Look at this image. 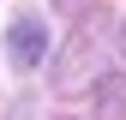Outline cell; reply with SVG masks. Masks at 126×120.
Listing matches in <instances>:
<instances>
[{"label":"cell","instance_id":"cell-1","mask_svg":"<svg viewBox=\"0 0 126 120\" xmlns=\"http://www.w3.org/2000/svg\"><path fill=\"white\" fill-rule=\"evenodd\" d=\"M96 78H102V24L90 18V24H78L72 42L60 48V60H54V90H60V96H78V90L96 84Z\"/></svg>","mask_w":126,"mask_h":120},{"label":"cell","instance_id":"cell-2","mask_svg":"<svg viewBox=\"0 0 126 120\" xmlns=\"http://www.w3.org/2000/svg\"><path fill=\"white\" fill-rule=\"evenodd\" d=\"M6 54H12V66H42L48 60V24L36 18V12H18V18L6 24Z\"/></svg>","mask_w":126,"mask_h":120},{"label":"cell","instance_id":"cell-3","mask_svg":"<svg viewBox=\"0 0 126 120\" xmlns=\"http://www.w3.org/2000/svg\"><path fill=\"white\" fill-rule=\"evenodd\" d=\"M90 114L96 120H126V72H102L90 84Z\"/></svg>","mask_w":126,"mask_h":120},{"label":"cell","instance_id":"cell-4","mask_svg":"<svg viewBox=\"0 0 126 120\" xmlns=\"http://www.w3.org/2000/svg\"><path fill=\"white\" fill-rule=\"evenodd\" d=\"M120 48H126V24H120Z\"/></svg>","mask_w":126,"mask_h":120}]
</instances>
